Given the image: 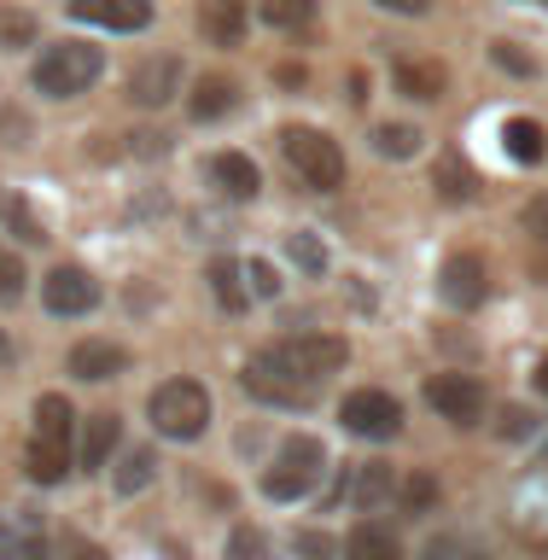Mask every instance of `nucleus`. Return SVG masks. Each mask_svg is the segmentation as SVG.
<instances>
[{
	"label": "nucleus",
	"mask_w": 548,
	"mask_h": 560,
	"mask_svg": "<svg viewBox=\"0 0 548 560\" xmlns=\"http://www.w3.org/2000/svg\"><path fill=\"white\" fill-rule=\"evenodd\" d=\"M345 339L339 332H292V339H280L275 350H263V357H252L269 380L292 385L298 397H315V385L333 380L345 368Z\"/></svg>",
	"instance_id": "nucleus-1"
},
{
	"label": "nucleus",
	"mask_w": 548,
	"mask_h": 560,
	"mask_svg": "<svg viewBox=\"0 0 548 560\" xmlns=\"http://www.w3.org/2000/svg\"><path fill=\"white\" fill-rule=\"evenodd\" d=\"M70 402L59 392H47L35 402V432H30V455H24V472L35 485H65L70 462H77V450H70Z\"/></svg>",
	"instance_id": "nucleus-2"
},
{
	"label": "nucleus",
	"mask_w": 548,
	"mask_h": 560,
	"mask_svg": "<svg viewBox=\"0 0 548 560\" xmlns=\"http://www.w3.org/2000/svg\"><path fill=\"white\" fill-rule=\"evenodd\" d=\"M105 70V52L88 47V42H53L42 59H35V94L47 100H70V94H88Z\"/></svg>",
	"instance_id": "nucleus-3"
},
{
	"label": "nucleus",
	"mask_w": 548,
	"mask_h": 560,
	"mask_svg": "<svg viewBox=\"0 0 548 560\" xmlns=\"http://www.w3.org/2000/svg\"><path fill=\"white\" fill-rule=\"evenodd\" d=\"M147 420L164 438H175V444H193L210 427V392L199 380H164L147 402Z\"/></svg>",
	"instance_id": "nucleus-4"
},
{
	"label": "nucleus",
	"mask_w": 548,
	"mask_h": 560,
	"mask_svg": "<svg viewBox=\"0 0 548 560\" xmlns=\"http://www.w3.org/2000/svg\"><path fill=\"white\" fill-rule=\"evenodd\" d=\"M280 152H287V164L304 175L315 192H339L345 187V152H339V140H333V135L292 122V129H280Z\"/></svg>",
	"instance_id": "nucleus-5"
},
{
	"label": "nucleus",
	"mask_w": 548,
	"mask_h": 560,
	"mask_svg": "<svg viewBox=\"0 0 548 560\" xmlns=\"http://www.w3.org/2000/svg\"><path fill=\"white\" fill-rule=\"evenodd\" d=\"M322 467H327L322 438L292 432L287 444L275 450V467L263 472V497H269V502H292V497H304V490H315V479H322Z\"/></svg>",
	"instance_id": "nucleus-6"
},
{
	"label": "nucleus",
	"mask_w": 548,
	"mask_h": 560,
	"mask_svg": "<svg viewBox=\"0 0 548 560\" xmlns=\"http://www.w3.org/2000/svg\"><path fill=\"white\" fill-rule=\"evenodd\" d=\"M339 420L350 438H374V444H385V438L403 432V402L392 392H374V385H362V392H350L339 402Z\"/></svg>",
	"instance_id": "nucleus-7"
},
{
	"label": "nucleus",
	"mask_w": 548,
	"mask_h": 560,
	"mask_svg": "<svg viewBox=\"0 0 548 560\" xmlns=\"http://www.w3.org/2000/svg\"><path fill=\"white\" fill-rule=\"evenodd\" d=\"M182 94V59L175 52H152L129 70V100L140 112H164V105Z\"/></svg>",
	"instance_id": "nucleus-8"
},
{
	"label": "nucleus",
	"mask_w": 548,
	"mask_h": 560,
	"mask_svg": "<svg viewBox=\"0 0 548 560\" xmlns=\"http://www.w3.org/2000/svg\"><path fill=\"white\" fill-rule=\"evenodd\" d=\"M427 402L450 420V427H473V420L485 415V385L473 374H432L427 380Z\"/></svg>",
	"instance_id": "nucleus-9"
},
{
	"label": "nucleus",
	"mask_w": 548,
	"mask_h": 560,
	"mask_svg": "<svg viewBox=\"0 0 548 560\" xmlns=\"http://www.w3.org/2000/svg\"><path fill=\"white\" fill-rule=\"evenodd\" d=\"M42 304L53 310V315H88L100 304V280L88 275V269H53L47 280H42Z\"/></svg>",
	"instance_id": "nucleus-10"
},
{
	"label": "nucleus",
	"mask_w": 548,
	"mask_h": 560,
	"mask_svg": "<svg viewBox=\"0 0 548 560\" xmlns=\"http://www.w3.org/2000/svg\"><path fill=\"white\" fill-rule=\"evenodd\" d=\"M77 24H100V30H147L152 24V0H70Z\"/></svg>",
	"instance_id": "nucleus-11"
},
{
	"label": "nucleus",
	"mask_w": 548,
	"mask_h": 560,
	"mask_svg": "<svg viewBox=\"0 0 548 560\" xmlns=\"http://www.w3.org/2000/svg\"><path fill=\"white\" fill-rule=\"evenodd\" d=\"M438 292H444V304H455V310L485 304V262L473 257V252L450 257V262H444V280H438Z\"/></svg>",
	"instance_id": "nucleus-12"
},
{
	"label": "nucleus",
	"mask_w": 548,
	"mask_h": 560,
	"mask_svg": "<svg viewBox=\"0 0 548 560\" xmlns=\"http://www.w3.org/2000/svg\"><path fill=\"white\" fill-rule=\"evenodd\" d=\"M123 368H129V350L112 345V339H82L70 350V374L77 380H117Z\"/></svg>",
	"instance_id": "nucleus-13"
},
{
	"label": "nucleus",
	"mask_w": 548,
	"mask_h": 560,
	"mask_svg": "<svg viewBox=\"0 0 548 560\" xmlns=\"http://www.w3.org/2000/svg\"><path fill=\"white\" fill-rule=\"evenodd\" d=\"M345 560H403V537H397V525H380V520L350 525V537H345Z\"/></svg>",
	"instance_id": "nucleus-14"
},
{
	"label": "nucleus",
	"mask_w": 548,
	"mask_h": 560,
	"mask_svg": "<svg viewBox=\"0 0 548 560\" xmlns=\"http://www.w3.org/2000/svg\"><path fill=\"white\" fill-rule=\"evenodd\" d=\"M210 182H217L234 205H245V199H257L263 175H257V164L245 152H217V158H210Z\"/></svg>",
	"instance_id": "nucleus-15"
},
{
	"label": "nucleus",
	"mask_w": 548,
	"mask_h": 560,
	"mask_svg": "<svg viewBox=\"0 0 548 560\" xmlns=\"http://www.w3.org/2000/svg\"><path fill=\"white\" fill-rule=\"evenodd\" d=\"M199 30L217 47H240L245 42V0H199Z\"/></svg>",
	"instance_id": "nucleus-16"
},
{
	"label": "nucleus",
	"mask_w": 548,
	"mask_h": 560,
	"mask_svg": "<svg viewBox=\"0 0 548 560\" xmlns=\"http://www.w3.org/2000/svg\"><path fill=\"white\" fill-rule=\"evenodd\" d=\"M450 88V70L438 59H397V94L409 100H444Z\"/></svg>",
	"instance_id": "nucleus-17"
},
{
	"label": "nucleus",
	"mask_w": 548,
	"mask_h": 560,
	"mask_svg": "<svg viewBox=\"0 0 548 560\" xmlns=\"http://www.w3.org/2000/svg\"><path fill=\"white\" fill-rule=\"evenodd\" d=\"M234 100H240L234 77H222V70H210V77H199V82H193V100H187V112L199 117V122H217L222 112H234Z\"/></svg>",
	"instance_id": "nucleus-18"
},
{
	"label": "nucleus",
	"mask_w": 548,
	"mask_h": 560,
	"mask_svg": "<svg viewBox=\"0 0 548 560\" xmlns=\"http://www.w3.org/2000/svg\"><path fill=\"white\" fill-rule=\"evenodd\" d=\"M117 438H123V420L117 415H88V427H82V438H77V462L94 472V467H105V455L117 450Z\"/></svg>",
	"instance_id": "nucleus-19"
},
{
	"label": "nucleus",
	"mask_w": 548,
	"mask_h": 560,
	"mask_svg": "<svg viewBox=\"0 0 548 560\" xmlns=\"http://www.w3.org/2000/svg\"><path fill=\"white\" fill-rule=\"evenodd\" d=\"M502 147H508V158H520V164H543V158H548V135H543L537 117H514L502 129Z\"/></svg>",
	"instance_id": "nucleus-20"
},
{
	"label": "nucleus",
	"mask_w": 548,
	"mask_h": 560,
	"mask_svg": "<svg viewBox=\"0 0 548 560\" xmlns=\"http://www.w3.org/2000/svg\"><path fill=\"white\" fill-rule=\"evenodd\" d=\"M432 182H438V192H444L450 205H467L473 192H479V175H473V170L462 164V152H444V158H438Z\"/></svg>",
	"instance_id": "nucleus-21"
},
{
	"label": "nucleus",
	"mask_w": 548,
	"mask_h": 560,
	"mask_svg": "<svg viewBox=\"0 0 548 560\" xmlns=\"http://www.w3.org/2000/svg\"><path fill=\"white\" fill-rule=\"evenodd\" d=\"M315 7H322V0H263V24L269 30H310L315 24Z\"/></svg>",
	"instance_id": "nucleus-22"
},
{
	"label": "nucleus",
	"mask_w": 548,
	"mask_h": 560,
	"mask_svg": "<svg viewBox=\"0 0 548 560\" xmlns=\"http://www.w3.org/2000/svg\"><path fill=\"white\" fill-rule=\"evenodd\" d=\"M35 35H42L35 12H24V7H0V47H7V52L35 47Z\"/></svg>",
	"instance_id": "nucleus-23"
},
{
	"label": "nucleus",
	"mask_w": 548,
	"mask_h": 560,
	"mask_svg": "<svg viewBox=\"0 0 548 560\" xmlns=\"http://www.w3.org/2000/svg\"><path fill=\"white\" fill-rule=\"evenodd\" d=\"M152 472H158V455L152 450H129V455H123V467H117V490H123V497H140V490L152 485Z\"/></svg>",
	"instance_id": "nucleus-24"
},
{
	"label": "nucleus",
	"mask_w": 548,
	"mask_h": 560,
	"mask_svg": "<svg viewBox=\"0 0 548 560\" xmlns=\"http://www.w3.org/2000/svg\"><path fill=\"white\" fill-rule=\"evenodd\" d=\"M210 292H217V304L222 310H245V287H240V262H228V257H217L210 262Z\"/></svg>",
	"instance_id": "nucleus-25"
},
{
	"label": "nucleus",
	"mask_w": 548,
	"mask_h": 560,
	"mask_svg": "<svg viewBox=\"0 0 548 560\" xmlns=\"http://www.w3.org/2000/svg\"><path fill=\"white\" fill-rule=\"evenodd\" d=\"M374 147L385 158H415L420 152V129H409V122H380L374 129Z\"/></svg>",
	"instance_id": "nucleus-26"
},
{
	"label": "nucleus",
	"mask_w": 548,
	"mask_h": 560,
	"mask_svg": "<svg viewBox=\"0 0 548 560\" xmlns=\"http://www.w3.org/2000/svg\"><path fill=\"white\" fill-rule=\"evenodd\" d=\"M385 497H392V467H385V462H368V467L357 472V502H362V508H380Z\"/></svg>",
	"instance_id": "nucleus-27"
},
{
	"label": "nucleus",
	"mask_w": 548,
	"mask_h": 560,
	"mask_svg": "<svg viewBox=\"0 0 548 560\" xmlns=\"http://www.w3.org/2000/svg\"><path fill=\"white\" fill-rule=\"evenodd\" d=\"M287 252H292V262L304 275H327V245L315 234H287Z\"/></svg>",
	"instance_id": "nucleus-28"
},
{
	"label": "nucleus",
	"mask_w": 548,
	"mask_h": 560,
	"mask_svg": "<svg viewBox=\"0 0 548 560\" xmlns=\"http://www.w3.org/2000/svg\"><path fill=\"white\" fill-rule=\"evenodd\" d=\"M228 560H269V537L257 525H234L228 532Z\"/></svg>",
	"instance_id": "nucleus-29"
},
{
	"label": "nucleus",
	"mask_w": 548,
	"mask_h": 560,
	"mask_svg": "<svg viewBox=\"0 0 548 560\" xmlns=\"http://www.w3.org/2000/svg\"><path fill=\"white\" fill-rule=\"evenodd\" d=\"M7 222H12V234L24 240V245H42V240H47V228H42V217H35V210H30L24 199H12V205H7Z\"/></svg>",
	"instance_id": "nucleus-30"
},
{
	"label": "nucleus",
	"mask_w": 548,
	"mask_h": 560,
	"mask_svg": "<svg viewBox=\"0 0 548 560\" xmlns=\"http://www.w3.org/2000/svg\"><path fill=\"white\" fill-rule=\"evenodd\" d=\"M490 59H497V70H514V77H537V59L525 47H514V42H497Z\"/></svg>",
	"instance_id": "nucleus-31"
},
{
	"label": "nucleus",
	"mask_w": 548,
	"mask_h": 560,
	"mask_svg": "<svg viewBox=\"0 0 548 560\" xmlns=\"http://www.w3.org/2000/svg\"><path fill=\"white\" fill-rule=\"evenodd\" d=\"M24 262H18L12 252H0V304H18V298H24Z\"/></svg>",
	"instance_id": "nucleus-32"
},
{
	"label": "nucleus",
	"mask_w": 548,
	"mask_h": 560,
	"mask_svg": "<svg viewBox=\"0 0 548 560\" xmlns=\"http://www.w3.org/2000/svg\"><path fill=\"white\" fill-rule=\"evenodd\" d=\"M432 502H438V485L427 479V472H420V479H409V485H403V508H409V514H427Z\"/></svg>",
	"instance_id": "nucleus-33"
},
{
	"label": "nucleus",
	"mask_w": 548,
	"mask_h": 560,
	"mask_svg": "<svg viewBox=\"0 0 548 560\" xmlns=\"http://www.w3.org/2000/svg\"><path fill=\"white\" fill-rule=\"evenodd\" d=\"M245 275H252V292H257V298H275V292H280V275H275V262L252 257V262H245Z\"/></svg>",
	"instance_id": "nucleus-34"
},
{
	"label": "nucleus",
	"mask_w": 548,
	"mask_h": 560,
	"mask_svg": "<svg viewBox=\"0 0 548 560\" xmlns=\"http://www.w3.org/2000/svg\"><path fill=\"white\" fill-rule=\"evenodd\" d=\"M298 560H333V537L327 532H298Z\"/></svg>",
	"instance_id": "nucleus-35"
},
{
	"label": "nucleus",
	"mask_w": 548,
	"mask_h": 560,
	"mask_svg": "<svg viewBox=\"0 0 548 560\" xmlns=\"http://www.w3.org/2000/svg\"><path fill=\"white\" fill-rule=\"evenodd\" d=\"M525 234L548 240V199H532V205H525Z\"/></svg>",
	"instance_id": "nucleus-36"
},
{
	"label": "nucleus",
	"mask_w": 548,
	"mask_h": 560,
	"mask_svg": "<svg viewBox=\"0 0 548 560\" xmlns=\"http://www.w3.org/2000/svg\"><path fill=\"white\" fill-rule=\"evenodd\" d=\"M532 432V415L525 409H502V438H525Z\"/></svg>",
	"instance_id": "nucleus-37"
},
{
	"label": "nucleus",
	"mask_w": 548,
	"mask_h": 560,
	"mask_svg": "<svg viewBox=\"0 0 548 560\" xmlns=\"http://www.w3.org/2000/svg\"><path fill=\"white\" fill-rule=\"evenodd\" d=\"M455 555H462V542H455V537H432L420 560H455Z\"/></svg>",
	"instance_id": "nucleus-38"
},
{
	"label": "nucleus",
	"mask_w": 548,
	"mask_h": 560,
	"mask_svg": "<svg viewBox=\"0 0 548 560\" xmlns=\"http://www.w3.org/2000/svg\"><path fill=\"white\" fill-rule=\"evenodd\" d=\"M374 7H385V12H403V18H420L432 7V0H374Z\"/></svg>",
	"instance_id": "nucleus-39"
},
{
	"label": "nucleus",
	"mask_w": 548,
	"mask_h": 560,
	"mask_svg": "<svg viewBox=\"0 0 548 560\" xmlns=\"http://www.w3.org/2000/svg\"><path fill=\"white\" fill-rule=\"evenodd\" d=\"M65 549H70V560H105V549H100V542H82V537H70Z\"/></svg>",
	"instance_id": "nucleus-40"
},
{
	"label": "nucleus",
	"mask_w": 548,
	"mask_h": 560,
	"mask_svg": "<svg viewBox=\"0 0 548 560\" xmlns=\"http://www.w3.org/2000/svg\"><path fill=\"white\" fill-rule=\"evenodd\" d=\"M18 560H47V542L42 537H24V542H18Z\"/></svg>",
	"instance_id": "nucleus-41"
},
{
	"label": "nucleus",
	"mask_w": 548,
	"mask_h": 560,
	"mask_svg": "<svg viewBox=\"0 0 548 560\" xmlns=\"http://www.w3.org/2000/svg\"><path fill=\"white\" fill-rule=\"evenodd\" d=\"M7 362H12V339L0 332V368H7Z\"/></svg>",
	"instance_id": "nucleus-42"
},
{
	"label": "nucleus",
	"mask_w": 548,
	"mask_h": 560,
	"mask_svg": "<svg viewBox=\"0 0 548 560\" xmlns=\"http://www.w3.org/2000/svg\"><path fill=\"white\" fill-rule=\"evenodd\" d=\"M537 385H543V392H548V362H543V368H537Z\"/></svg>",
	"instance_id": "nucleus-43"
},
{
	"label": "nucleus",
	"mask_w": 548,
	"mask_h": 560,
	"mask_svg": "<svg viewBox=\"0 0 548 560\" xmlns=\"http://www.w3.org/2000/svg\"><path fill=\"white\" fill-rule=\"evenodd\" d=\"M7 205H12V199H7V187H0V217H7Z\"/></svg>",
	"instance_id": "nucleus-44"
},
{
	"label": "nucleus",
	"mask_w": 548,
	"mask_h": 560,
	"mask_svg": "<svg viewBox=\"0 0 548 560\" xmlns=\"http://www.w3.org/2000/svg\"><path fill=\"white\" fill-rule=\"evenodd\" d=\"M537 275H543V280H548V257H543V262H537Z\"/></svg>",
	"instance_id": "nucleus-45"
},
{
	"label": "nucleus",
	"mask_w": 548,
	"mask_h": 560,
	"mask_svg": "<svg viewBox=\"0 0 548 560\" xmlns=\"http://www.w3.org/2000/svg\"><path fill=\"white\" fill-rule=\"evenodd\" d=\"M0 549H7V537H0Z\"/></svg>",
	"instance_id": "nucleus-46"
}]
</instances>
